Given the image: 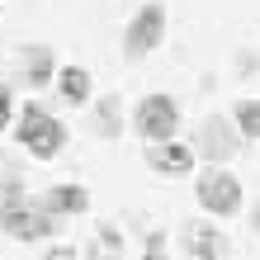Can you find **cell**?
<instances>
[{
  "mask_svg": "<svg viewBox=\"0 0 260 260\" xmlns=\"http://www.w3.org/2000/svg\"><path fill=\"white\" fill-rule=\"evenodd\" d=\"M255 232H260V208H255Z\"/></svg>",
  "mask_w": 260,
  "mask_h": 260,
  "instance_id": "cell-17",
  "label": "cell"
},
{
  "mask_svg": "<svg viewBox=\"0 0 260 260\" xmlns=\"http://www.w3.org/2000/svg\"><path fill=\"white\" fill-rule=\"evenodd\" d=\"M95 133L104 137V142H114V137L123 133V100H118V95H104V100H100V114H95Z\"/></svg>",
  "mask_w": 260,
  "mask_h": 260,
  "instance_id": "cell-11",
  "label": "cell"
},
{
  "mask_svg": "<svg viewBox=\"0 0 260 260\" xmlns=\"http://www.w3.org/2000/svg\"><path fill=\"white\" fill-rule=\"evenodd\" d=\"M147 166L156 175H189L194 171V147L175 142V137H166V142H147Z\"/></svg>",
  "mask_w": 260,
  "mask_h": 260,
  "instance_id": "cell-7",
  "label": "cell"
},
{
  "mask_svg": "<svg viewBox=\"0 0 260 260\" xmlns=\"http://www.w3.org/2000/svg\"><path fill=\"white\" fill-rule=\"evenodd\" d=\"M147 255H166V241H161V232H151V241H147Z\"/></svg>",
  "mask_w": 260,
  "mask_h": 260,
  "instance_id": "cell-16",
  "label": "cell"
},
{
  "mask_svg": "<svg viewBox=\"0 0 260 260\" xmlns=\"http://www.w3.org/2000/svg\"><path fill=\"white\" fill-rule=\"evenodd\" d=\"M10 123H14V100H10V90L0 85V133H5Z\"/></svg>",
  "mask_w": 260,
  "mask_h": 260,
  "instance_id": "cell-15",
  "label": "cell"
},
{
  "mask_svg": "<svg viewBox=\"0 0 260 260\" xmlns=\"http://www.w3.org/2000/svg\"><path fill=\"white\" fill-rule=\"evenodd\" d=\"M43 208L52 218H76V213L90 208V194H85V185H57V189L43 194Z\"/></svg>",
  "mask_w": 260,
  "mask_h": 260,
  "instance_id": "cell-8",
  "label": "cell"
},
{
  "mask_svg": "<svg viewBox=\"0 0 260 260\" xmlns=\"http://www.w3.org/2000/svg\"><path fill=\"white\" fill-rule=\"evenodd\" d=\"M232 123L241 137H251V142H260V100H241L232 109Z\"/></svg>",
  "mask_w": 260,
  "mask_h": 260,
  "instance_id": "cell-12",
  "label": "cell"
},
{
  "mask_svg": "<svg viewBox=\"0 0 260 260\" xmlns=\"http://www.w3.org/2000/svg\"><path fill=\"white\" fill-rule=\"evenodd\" d=\"M133 128H137L142 142H166V137H175V128H180V104H175L171 95H147V100H137Z\"/></svg>",
  "mask_w": 260,
  "mask_h": 260,
  "instance_id": "cell-4",
  "label": "cell"
},
{
  "mask_svg": "<svg viewBox=\"0 0 260 260\" xmlns=\"http://www.w3.org/2000/svg\"><path fill=\"white\" fill-rule=\"evenodd\" d=\"M194 199H199L204 213H213V218H232V213H241V180L208 161V171L199 175V185H194Z\"/></svg>",
  "mask_w": 260,
  "mask_h": 260,
  "instance_id": "cell-2",
  "label": "cell"
},
{
  "mask_svg": "<svg viewBox=\"0 0 260 260\" xmlns=\"http://www.w3.org/2000/svg\"><path fill=\"white\" fill-rule=\"evenodd\" d=\"M161 38H166V5L147 0V5L128 19V28H123V57L137 62V57H147L151 48H161Z\"/></svg>",
  "mask_w": 260,
  "mask_h": 260,
  "instance_id": "cell-3",
  "label": "cell"
},
{
  "mask_svg": "<svg viewBox=\"0 0 260 260\" xmlns=\"http://www.w3.org/2000/svg\"><path fill=\"white\" fill-rule=\"evenodd\" d=\"M14 137H19V147L28 156L52 161V156H62V147H67V123H57L43 104H24L19 123H14Z\"/></svg>",
  "mask_w": 260,
  "mask_h": 260,
  "instance_id": "cell-1",
  "label": "cell"
},
{
  "mask_svg": "<svg viewBox=\"0 0 260 260\" xmlns=\"http://www.w3.org/2000/svg\"><path fill=\"white\" fill-rule=\"evenodd\" d=\"M123 255V241H118V232H114V227H104V232H100V241H95V246H90V255Z\"/></svg>",
  "mask_w": 260,
  "mask_h": 260,
  "instance_id": "cell-14",
  "label": "cell"
},
{
  "mask_svg": "<svg viewBox=\"0 0 260 260\" xmlns=\"http://www.w3.org/2000/svg\"><path fill=\"white\" fill-rule=\"evenodd\" d=\"M52 85H57V95H62L67 104H85L95 81H90L85 67H62V71H52Z\"/></svg>",
  "mask_w": 260,
  "mask_h": 260,
  "instance_id": "cell-10",
  "label": "cell"
},
{
  "mask_svg": "<svg viewBox=\"0 0 260 260\" xmlns=\"http://www.w3.org/2000/svg\"><path fill=\"white\" fill-rule=\"evenodd\" d=\"M0 227H5L10 237H19V241H43V237H52V227H57V218L48 208H28V204H5L0 208Z\"/></svg>",
  "mask_w": 260,
  "mask_h": 260,
  "instance_id": "cell-6",
  "label": "cell"
},
{
  "mask_svg": "<svg viewBox=\"0 0 260 260\" xmlns=\"http://www.w3.org/2000/svg\"><path fill=\"white\" fill-rule=\"evenodd\" d=\"M237 142H241L237 123H232V118H218V114H208L204 123H199V133H194V151L204 161H232Z\"/></svg>",
  "mask_w": 260,
  "mask_h": 260,
  "instance_id": "cell-5",
  "label": "cell"
},
{
  "mask_svg": "<svg viewBox=\"0 0 260 260\" xmlns=\"http://www.w3.org/2000/svg\"><path fill=\"white\" fill-rule=\"evenodd\" d=\"M194 241H189V255H199V260H208V255H227V241H222V232H213V227H199V232H189Z\"/></svg>",
  "mask_w": 260,
  "mask_h": 260,
  "instance_id": "cell-13",
  "label": "cell"
},
{
  "mask_svg": "<svg viewBox=\"0 0 260 260\" xmlns=\"http://www.w3.org/2000/svg\"><path fill=\"white\" fill-rule=\"evenodd\" d=\"M19 67H24V81H28V85H52L57 62H52V48H48V43H34V48H24Z\"/></svg>",
  "mask_w": 260,
  "mask_h": 260,
  "instance_id": "cell-9",
  "label": "cell"
}]
</instances>
